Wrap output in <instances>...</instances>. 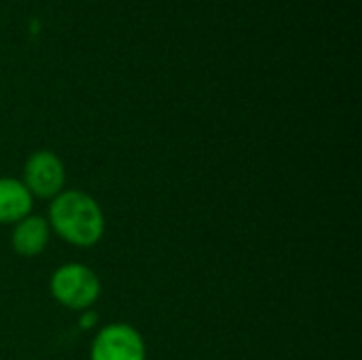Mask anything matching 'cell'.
Segmentation results:
<instances>
[{
  "instance_id": "7a4b0ae2",
  "label": "cell",
  "mask_w": 362,
  "mask_h": 360,
  "mask_svg": "<svg viewBox=\"0 0 362 360\" xmlns=\"http://www.w3.org/2000/svg\"><path fill=\"white\" fill-rule=\"evenodd\" d=\"M49 289L53 299L64 308L85 312L98 301L102 284L91 267L81 263H68L53 272Z\"/></svg>"
},
{
  "instance_id": "5b68a950",
  "label": "cell",
  "mask_w": 362,
  "mask_h": 360,
  "mask_svg": "<svg viewBox=\"0 0 362 360\" xmlns=\"http://www.w3.org/2000/svg\"><path fill=\"white\" fill-rule=\"evenodd\" d=\"M49 238H51V227L47 219L28 214L25 219L13 225L11 244L19 257H36L47 248Z\"/></svg>"
},
{
  "instance_id": "3957f363",
  "label": "cell",
  "mask_w": 362,
  "mask_h": 360,
  "mask_svg": "<svg viewBox=\"0 0 362 360\" xmlns=\"http://www.w3.org/2000/svg\"><path fill=\"white\" fill-rule=\"evenodd\" d=\"M91 360H146V346L134 327L115 323L95 335L91 344Z\"/></svg>"
},
{
  "instance_id": "6da1fadb",
  "label": "cell",
  "mask_w": 362,
  "mask_h": 360,
  "mask_svg": "<svg viewBox=\"0 0 362 360\" xmlns=\"http://www.w3.org/2000/svg\"><path fill=\"white\" fill-rule=\"evenodd\" d=\"M49 227L68 244L89 248L104 236V212L83 191H62L49 208Z\"/></svg>"
},
{
  "instance_id": "277c9868",
  "label": "cell",
  "mask_w": 362,
  "mask_h": 360,
  "mask_svg": "<svg viewBox=\"0 0 362 360\" xmlns=\"http://www.w3.org/2000/svg\"><path fill=\"white\" fill-rule=\"evenodd\" d=\"M21 182L32 193V197L53 199L64 191V182H66V170L62 159L51 151L32 153L23 166Z\"/></svg>"
},
{
  "instance_id": "8992f818",
  "label": "cell",
  "mask_w": 362,
  "mask_h": 360,
  "mask_svg": "<svg viewBox=\"0 0 362 360\" xmlns=\"http://www.w3.org/2000/svg\"><path fill=\"white\" fill-rule=\"evenodd\" d=\"M32 193L17 178H0V225H15L32 210Z\"/></svg>"
}]
</instances>
